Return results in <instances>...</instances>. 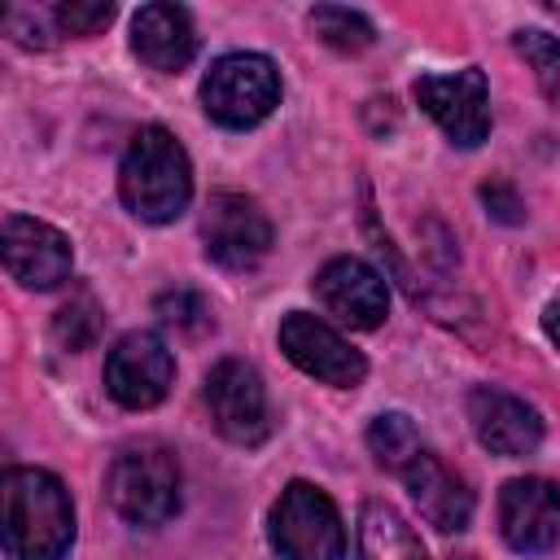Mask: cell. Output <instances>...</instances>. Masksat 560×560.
Wrapping results in <instances>:
<instances>
[{"label":"cell","mask_w":560,"mask_h":560,"mask_svg":"<svg viewBox=\"0 0 560 560\" xmlns=\"http://www.w3.org/2000/svg\"><path fill=\"white\" fill-rule=\"evenodd\" d=\"M9 560H61L74 542V508L66 486L44 468H9L0 481Z\"/></svg>","instance_id":"1"},{"label":"cell","mask_w":560,"mask_h":560,"mask_svg":"<svg viewBox=\"0 0 560 560\" xmlns=\"http://www.w3.org/2000/svg\"><path fill=\"white\" fill-rule=\"evenodd\" d=\"M122 206L144 223H171L192 197V171L184 144L166 127H140L118 166Z\"/></svg>","instance_id":"2"},{"label":"cell","mask_w":560,"mask_h":560,"mask_svg":"<svg viewBox=\"0 0 560 560\" xmlns=\"http://www.w3.org/2000/svg\"><path fill=\"white\" fill-rule=\"evenodd\" d=\"M201 105L219 127H258L280 105V74L262 52H228L206 70Z\"/></svg>","instance_id":"3"},{"label":"cell","mask_w":560,"mask_h":560,"mask_svg":"<svg viewBox=\"0 0 560 560\" xmlns=\"http://www.w3.org/2000/svg\"><path fill=\"white\" fill-rule=\"evenodd\" d=\"M109 503L127 525H162L179 508V464L166 446H131L109 468Z\"/></svg>","instance_id":"4"},{"label":"cell","mask_w":560,"mask_h":560,"mask_svg":"<svg viewBox=\"0 0 560 560\" xmlns=\"http://www.w3.org/2000/svg\"><path fill=\"white\" fill-rule=\"evenodd\" d=\"M271 547L280 560H346V529L332 499L311 481H289L271 508Z\"/></svg>","instance_id":"5"},{"label":"cell","mask_w":560,"mask_h":560,"mask_svg":"<svg viewBox=\"0 0 560 560\" xmlns=\"http://www.w3.org/2000/svg\"><path fill=\"white\" fill-rule=\"evenodd\" d=\"M201 245L206 258L219 262L223 271H249L271 249V219L245 192H214L206 201Z\"/></svg>","instance_id":"6"},{"label":"cell","mask_w":560,"mask_h":560,"mask_svg":"<svg viewBox=\"0 0 560 560\" xmlns=\"http://www.w3.org/2000/svg\"><path fill=\"white\" fill-rule=\"evenodd\" d=\"M206 411H210V424L236 442V446H258L271 429L267 420V389L258 381V372L245 363V359H219L210 372H206Z\"/></svg>","instance_id":"7"},{"label":"cell","mask_w":560,"mask_h":560,"mask_svg":"<svg viewBox=\"0 0 560 560\" xmlns=\"http://www.w3.org/2000/svg\"><path fill=\"white\" fill-rule=\"evenodd\" d=\"M416 101L459 149H477L490 136V88L477 66L416 79Z\"/></svg>","instance_id":"8"},{"label":"cell","mask_w":560,"mask_h":560,"mask_svg":"<svg viewBox=\"0 0 560 560\" xmlns=\"http://www.w3.org/2000/svg\"><path fill=\"white\" fill-rule=\"evenodd\" d=\"M280 350L289 354L293 368H302L306 376L337 385V389H354L368 376V359L324 319L306 315V311H289L280 319Z\"/></svg>","instance_id":"9"},{"label":"cell","mask_w":560,"mask_h":560,"mask_svg":"<svg viewBox=\"0 0 560 560\" xmlns=\"http://www.w3.org/2000/svg\"><path fill=\"white\" fill-rule=\"evenodd\" d=\"M171 381H175V354L153 332H127L105 354V389L114 402H122L131 411L158 407L166 398Z\"/></svg>","instance_id":"10"},{"label":"cell","mask_w":560,"mask_h":560,"mask_svg":"<svg viewBox=\"0 0 560 560\" xmlns=\"http://www.w3.org/2000/svg\"><path fill=\"white\" fill-rule=\"evenodd\" d=\"M503 542L521 556H542L560 542V486L547 477H516L499 494Z\"/></svg>","instance_id":"11"},{"label":"cell","mask_w":560,"mask_h":560,"mask_svg":"<svg viewBox=\"0 0 560 560\" xmlns=\"http://www.w3.org/2000/svg\"><path fill=\"white\" fill-rule=\"evenodd\" d=\"M0 254H4L9 276L26 289H57L70 276V262H74L70 241L52 223L31 219V214H9L4 219Z\"/></svg>","instance_id":"12"},{"label":"cell","mask_w":560,"mask_h":560,"mask_svg":"<svg viewBox=\"0 0 560 560\" xmlns=\"http://www.w3.org/2000/svg\"><path fill=\"white\" fill-rule=\"evenodd\" d=\"M468 420H472V433L486 451L503 455V459H521V455H534L538 442H542V420L538 411L508 394V389H494V385H477L468 394Z\"/></svg>","instance_id":"13"},{"label":"cell","mask_w":560,"mask_h":560,"mask_svg":"<svg viewBox=\"0 0 560 560\" xmlns=\"http://www.w3.org/2000/svg\"><path fill=\"white\" fill-rule=\"evenodd\" d=\"M315 293L328 315L350 328H376L389 315V289L363 258H332L315 276Z\"/></svg>","instance_id":"14"},{"label":"cell","mask_w":560,"mask_h":560,"mask_svg":"<svg viewBox=\"0 0 560 560\" xmlns=\"http://www.w3.org/2000/svg\"><path fill=\"white\" fill-rule=\"evenodd\" d=\"M402 481H407V490H411V499H416V508H420V516L433 525V529H464L468 525V516H472V490L424 446L402 472H398Z\"/></svg>","instance_id":"15"},{"label":"cell","mask_w":560,"mask_h":560,"mask_svg":"<svg viewBox=\"0 0 560 560\" xmlns=\"http://www.w3.org/2000/svg\"><path fill=\"white\" fill-rule=\"evenodd\" d=\"M131 48L149 70L175 74L192 61L197 52V31L192 18L179 4H144L131 18Z\"/></svg>","instance_id":"16"},{"label":"cell","mask_w":560,"mask_h":560,"mask_svg":"<svg viewBox=\"0 0 560 560\" xmlns=\"http://www.w3.org/2000/svg\"><path fill=\"white\" fill-rule=\"evenodd\" d=\"M359 560H429L416 529L389 503H363L359 512Z\"/></svg>","instance_id":"17"},{"label":"cell","mask_w":560,"mask_h":560,"mask_svg":"<svg viewBox=\"0 0 560 560\" xmlns=\"http://www.w3.org/2000/svg\"><path fill=\"white\" fill-rule=\"evenodd\" d=\"M368 451L376 455L381 468L402 472V468L424 451V442H420L416 424H411L402 411H385V416H376L372 429H368Z\"/></svg>","instance_id":"18"},{"label":"cell","mask_w":560,"mask_h":560,"mask_svg":"<svg viewBox=\"0 0 560 560\" xmlns=\"http://www.w3.org/2000/svg\"><path fill=\"white\" fill-rule=\"evenodd\" d=\"M311 31H315L328 48H341V52H363V48L376 39L372 22H368L363 13H354V9H341V4H319V9H311Z\"/></svg>","instance_id":"19"},{"label":"cell","mask_w":560,"mask_h":560,"mask_svg":"<svg viewBox=\"0 0 560 560\" xmlns=\"http://www.w3.org/2000/svg\"><path fill=\"white\" fill-rule=\"evenodd\" d=\"M101 324H105V315H101L96 298L79 289V293H70V302L57 306V315H52V337H57L66 350H88V346L101 337Z\"/></svg>","instance_id":"20"},{"label":"cell","mask_w":560,"mask_h":560,"mask_svg":"<svg viewBox=\"0 0 560 560\" xmlns=\"http://www.w3.org/2000/svg\"><path fill=\"white\" fill-rule=\"evenodd\" d=\"M153 311H158V319L166 328H175L184 337H206L214 328V311L197 289H171V293H162L153 302Z\"/></svg>","instance_id":"21"},{"label":"cell","mask_w":560,"mask_h":560,"mask_svg":"<svg viewBox=\"0 0 560 560\" xmlns=\"http://www.w3.org/2000/svg\"><path fill=\"white\" fill-rule=\"evenodd\" d=\"M516 52L534 66L538 88L551 101H560V39L547 31H516Z\"/></svg>","instance_id":"22"},{"label":"cell","mask_w":560,"mask_h":560,"mask_svg":"<svg viewBox=\"0 0 560 560\" xmlns=\"http://www.w3.org/2000/svg\"><path fill=\"white\" fill-rule=\"evenodd\" d=\"M52 18H57L61 35H96L114 22V4L109 0H66V4H52Z\"/></svg>","instance_id":"23"},{"label":"cell","mask_w":560,"mask_h":560,"mask_svg":"<svg viewBox=\"0 0 560 560\" xmlns=\"http://www.w3.org/2000/svg\"><path fill=\"white\" fill-rule=\"evenodd\" d=\"M4 35L18 44V48H48L57 31V18L52 9H9L4 13Z\"/></svg>","instance_id":"24"},{"label":"cell","mask_w":560,"mask_h":560,"mask_svg":"<svg viewBox=\"0 0 560 560\" xmlns=\"http://www.w3.org/2000/svg\"><path fill=\"white\" fill-rule=\"evenodd\" d=\"M481 201L490 206L494 219H503V223H521V197H516L512 188H503V184H486V188H481Z\"/></svg>","instance_id":"25"},{"label":"cell","mask_w":560,"mask_h":560,"mask_svg":"<svg viewBox=\"0 0 560 560\" xmlns=\"http://www.w3.org/2000/svg\"><path fill=\"white\" fill-rule=\"evenodd\" d=\"M542 332H547V337L560 346V302H551V306L542 311Z\"/></svg>","instance_id":"26"}]
</instances>
